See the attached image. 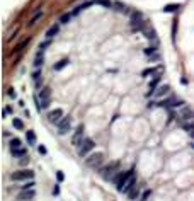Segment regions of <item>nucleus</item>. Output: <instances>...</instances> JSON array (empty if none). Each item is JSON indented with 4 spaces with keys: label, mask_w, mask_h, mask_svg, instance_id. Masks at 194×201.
<instances>
[{
    "label": "nucleus",
    "mask_w": 194,
    "mask_h": 201,
    "mask_svg": "<svg viewBox=\"0 0 194 201\" xmlns=\"http://www.w3.org/2000/svg\"><path fill=\"white\" fill-rule=\"evenodd\" d=\"M117 169H119V162H111V164L104 165V167L99 171V174H101L102 179H106V181H112V177L116 176Z\"/></svg>",
    "instance_id": "f257e3e1"
},
{
    "label": "nucleus",
    "mask_w": 194,
    "mask_h": 201,
    "mask_svg": "<svg viewBox=\"0 0 194 201\" xmlns=\"http://www.w3.org/2000/svg\"><path fill=\"white\" fill-rule=\"evenodd\" d=\"M135 184H136L135 182V174H133V171H129L126 176H124V179L117 184V191L119 193H129V189H131Z\"/></svg>",
    "instance_id": "f03ea898"
},
{
    "label": "nucleus",
    "mask_w": 194,
    "mask_h": 201,
    "mask_svg": "<svg viewBox=\"0 0 194 201\" xmlns=\"http://www.w3.org/2000/svg\"><path fill=\"white\" fill-rule=\"evenodd\" d=\"M102 162H104V153L102 152H94L85 159V165L92 167V169H97L99 165H102Z\"/></svg>",
    "instance_id": "7ed1b4c3"
},
{
    "label": "nucleus",
    "mask_w": 194,
    "mask_h": 201,
    "mask_svg": "<svg viewBox=\"0 0 194 201\" xmlns=\"http://www.w3.org/2000/svg\"><path fill=\"white\" fill-rule=\"evenodd\" d=\"M94 147H96L94 140L85 138V140L80 143V147H78V155H80V157H85V155H89V152L94 150Z\"/></svg>",
    "instance_id": "20e7f679"
},
{
    "label": "nucleus",
    "mask_w": 194,
    "mask_h": 201,
    "mask_svg": "<svg viewBox=\"0 0 194 201\" xmlns=\"http://www.w3.org/2000/svg\"><path fill=\"white\" fill-rule=\"evenodd\" d=\"M34 177V172L29 171V169H24V171H17L14 172L12 176H10V179L12 181H29Z\"/></svg>",
    "instance_id": "39448f33"
},
{
    "label": "nucleus",
    "mask_w": 194,
    "mask_h": 201,
    "mask_svg": "<svg viewBox=\"0 0 194 201\" xmlns=\"http://www.w3.org/2000/svg\"><path fill=\"white\" fill-rule=\"evenodd\" d=\"M49 100H51V91L46 87V89H43V91L39 92V109H44V108H48V106H49Z\"/></svg>",
    "instance_id": "423d86ee"
},
{
    "label": "nucleus",
    "mask_w": 194,
    "mask_h": 201,
    "mask_svg": "<svg viewBox=\"0 0 194 201\" xmlns=\"http://www.w3.org/2000/svg\"><path fill=\"white\" fill-rule=\"evenodd\" d=\"M72 128V118L70 116H63L61 121L58 123V133L60 135H67L68 131Z\"/></svg>",
    "instance_id": "0eeeda50"
},
{
    "label": "nucleus",
    "mask_w": 194,
    "mask_h": 201,
    "mask_svg": "<svg viewBox=\"0 0 194 201\" xmlns=\"http://www.w3.org/2000/svg\"><path fill=\"white\" fill-rule=\"evenodd\" d=\"M85 140L84 138V126L80 124L77 130H75V133H73V138H72V145H75V147H80V143Z\"/></svg>",
    "instance_id": "6e6552de"
},
{
    "label": "nucleus",
    "mask_w": 194,
    "mask_h": 201,
    "mask_svg": "<svg viewBox=\"0 0 194 201\" xmlns=\"http://www.w3.org/2000/svg\"><path fill=\"white\" fill-rule=\"evenodd\" d=\"M61 118H63V111L61 109H53L48 112V121L49 123H56L58 124L60 121H61Z\"/></svg>",
    "instance_id": "1a4fd4ad"
},
{
    "label": "nucleus",
    "mask_w": 194,
    "mask_h": 201,
    "mask_svg": "<svg viewBox=\"0 0 194 201\" xmlns=\"http://www.w3.org/2000/svg\"><path fill=\"white\" fill-rule=\"evenodd\" d=\"M164 72V67H157V68H146V70L141 72V75L143 77H160V73Z\"/></svg>",
    "instance_id": "9d476101"
},
{
    "label": "nucleus",
    "mask_w": 194,
    "mask_h": 201,
    "mask_svg": "<svg viewBox=\"0 0 194 201\" xmlns=\"http://www.w3.org/2000/svg\"><path fill=\"white\" fill-rule=\"evenodd\" d=\"M34 198V189H22V191L17 194V200L19 201H27Z\"/></svg>",
    "instance_id": "9b49d317"
},
{
    "label": "nucleus",
    "mask_w": 194,
    "mask_h": 201,
    "mask_svg": "<svg viewBox=\"0 0 194 201\" xmlns=\"http://www.w3.org/2000/svg\"><path fill=\"white\" fill-rule=\"evenodd\" d=\"M43 61H44V51L39 50L38 55H36V58H34V68H39V67L43 65Z\"/></svg>",
    "instance_id": "f8f14e48"
},
{
    "label": "nucleus",
    "mask_w": 194,
    "mask_h": 201,
    "mask_svg": "<svg viewBox=\"0 0 194 201\" xmlns=\"http://www.w3.org/2000/svg\"><path fill=\"white\" fill-rule=\"evenodd\" d=\"M181 118H182L184 121L194 119V111H193V109H189V108H184V109H182V112H181Z\"/></svg>",
    "instance_id": "ddd939ff"
},
{
    "label": "nucleus",
    "mask_w": 194,
    "mask_h": 201,
    "mask_svg": "<svg viewBox=\"0 0 194 201\" xmlns=\"http://www.w3.org/2000/svg\"><path fill=\"white\" fill-rule=\"evenodd\" d=\"M58 32H60V26H58V24H55V26H51V27L46 31V38H48V39H51V38H55Z\"/></svg>",
    "instance_id": "4468645a"
},
{
    "label": "nucleus",
    "mask_w": 194,
    "mask_h": 201,
    "mask_svg": "<svg viewBox=\"0 0 194 201\" xmlns=\"http://www.w3.org/2000/svg\"><path fill=\"white\" fill-rule=\"evenodd\" d=\"M158 80H160V77H153V80L150 82V85H148V94H146V96L155 94V89H157V85H158Z\"/></svg>",
    "instance_id": "2eb2a0df"
},
{
    "label": "nucleus",
    "mask_w": 194,
    "mask_h": 201,
    "mask_svg": "<svg viewBox=\"0 0 194 201\" xmlns=\"http://www.w3.org/2000/svg\"><path fill=\"white\" fill-rule=\"evenodd\" d=\"M169 91H170V87H169V85H160V87L155 91V96H157V97H162V96H165Z\"/></svg>",
    "instance_id": "dca6fc26"
},
{
    "label": "nucleus",
    "mask_w": 194,
    "mask_h": 201,
    "mask_svg": "<svg viewBox=\"0 0 194 201\" xmlns=\"http://www.w3.org/2000/svg\"><path fill=\"white\" fill-rule=\"evenodd\" d=\"M41 17H43V10H38V12H36V14H34V15L29 19V22H27V24H29V26H32V24H36V22L41 19Z\"/></svg>",
    "instance_id": "f3484780"
},
{
    "label": "nucleus",
    "mask_w": 194,
    "mask_h": 201,
    "mask_svg": "<svg viewBox=\"0 0 194 201\" xmlns=\"http://www.w3.org/2000/svg\"><path fill=\"white\" fill-rule=\"evenodd\" d=\"M94 4H96V5H104V7H107V9L114 7V4H112L111 0H94Z\"/></svg>",
    "instance_id": "a211bd4d"
},
{
    "label": "nucleus",
    "mask_w": 194,
    "mask_h": 201,
    "mask_svg": "<svg viewBox=\"0 0 194 201\" xmlns=\"http://www.w3.org/2000/svg\"><path fill=\"white\" fill-rule=\"evenodd\" d=\"M126 174H128V172H117L116 176L112 177V182H114V184H116V186H117L119 182H121V181H123V179H124V176H126Z\"/></svg>",
    "instance_id": "6ab92c4d"
},
{
    "label": "nucleus",
    "mask_w": 194,
    "mask_h": 201,
    "mask_svg": "<svg viewBox=\"0 0 194 201\" xmlns=\"http://www.w3.org/2000/svg\"><path fill=\"white\" fill-rule=\"evenodd\" d=\"M181 9V5H177V4H169V5H165L164 7V12H175V10Z\"/></svg>",
    "instance_id": "aec40b11"
},
{
    "label": "nucleus",
    "mask_w": 194,
    "mask_h": 201,
    "mask_svg": "<svg viewBox=\"0 0 194 201\" xmlns=\"http://www.w3.org/2000/svg\"><path fill=\"white\" fill-rule=\"evenodd\" d=\"M72 19H73V12H68V14H63V15H61L60 22H61V24H67V22H70Z\"/></svg>",
    "instance_id": "412c9836"
},
{
    "label": "nucleus",
    "mask_w": 194,
    "mask_h": 201,
    "mask_svg": "<svg viewBox=\"0 0 194 201\" xmlns=\"http://www.w3.org/2000/svg\"><path fill=\"white\" fill-rule=\"evenodd\" d=\"M138 193H140V188H138V184H135V186L129 189V193H128V194H129V198H131V200H135L136 196H138Z\"/></svg>",
    "instance_id": "4be33fe9"
},
{
    "label": "nucleus",
    "mask_w": 194,
    "mask_h": 201,
    "mask_svg": "<svg viewBox=\"0 0 194 201\" xmlns=\"http://www.w3.org/2000/svg\"><path fill=\"white\" fill-rule=\"evenodd\" d=\"M67 65H68V60H67V58H63V60H60L58 63L55 65V70H61V68H65Z\"/></svg>",
    "instance_id": "5701e85b"
},
{
    "label": "nucleus",
    "mask_w": 194,
    "mask_h": 201,
    "mask_svg": "<svg viewBox=\"0 0 194 201\" xmlns=\"http://www.w3.org/2000/svg\"><path fill=\"white\" fill-rule=\"evenodd\" d=\"M27 141H29V145H34L36 143V135H34V131H27Z\"/></svg>",
    "instance_id": "b1692460"
},
{
    "label": "nucleus",
    "mask_w": 194,
    "mask_h": 201,
    "mask_svg": "<svg viewBox=\"0 0 194 201\" xmlns=\"http://www.w3.org/2000/svg\"><path fill=\"white\" fill-rule=\"evenodd\" d=\"M12 153H14L15 157H24V155H26V148H22V147H20V148H15V150H12Z\"/></svg>",
    "instance_id": "393cba45"
},
{
    "label": "nucleus",
    "mask_w": 194,
    "mask_h": 201,
    "mask_svg": "<svg viewBox=\"0 0 194 201\" xmlns=\"http://www.w3.org/2000/svg\"><path fill=\"white\" fill-rule=\"evenodd\" d=\"M20 147H22V143H20V140H17V138L10 141V148H12V150H15V148H20Z\"/></svg>",
    "instance_id": "a878e982"
},
{
    "label": "nucleus",
    "mask_w": 194,
    "mask_h": 201,
    "mask_svg": "<svg viewBox=\"0 0 194 201\" xmlns=\"http://www.w3.org/2000/svg\"><path fill=\"white\" fill-rule=\"evenodd\" d=\"M39 77H41V73H39V68H36V72L32 73V82H34L36 85H39Z\"/></svg>",
    "instance_id": "bb28decb"
},
{
    "label": "nucleus",
    "mask_w": 194,
    "mask_h": 201,
    "mask_svg": "<svg viewBox=\"0 0 194 201\" xmlns=\"http://www.w3.org/2000/svg\"><path fill=\"white\" fill-rule=\"evenodd\" d=\"M14 126H15L17 130H22V128H24V123H22L19 118H14Z\"/></svg>",
    "instance_id": "cd10ccee"
},
{
    "label": "nucleus",
    "mask_w": 194,
    "mask_h": 201,
    "mask_svg": "<svg viewBox=\"0 0 194 201\" xmlns=\"http://www.w3.org/2000/svg\"><path fill=\"white\" fill-rule=\"evenodd\" d=\"M145 34H146V38H148V39H155V31H153V29H152V31L148 29Z\"/></svg>",
    "instance_id": "c85d7f7f"
},
{
    "label": "nucleus",
    "mask_w": 194,
    "mask_h": 201,
    "mask_svg": "<svg viewBox=\"0 0 194 201\" xmlns=\"http://www.w3.org/2000/svg\"><path fill=\"white\" fill-rule=\"evenodd\" d=\"M32 186H34V181H29L22 186V189H32Z\"/></svg>",
    "instance_id": "c756f323"
},
{
    "label": "nucleus",
    "mask_w": 194,
    "mask_h": 201,
    "mask_svg": "<svg viewBox=\"0 0 194 201\" xmlns=\"http://www.w3.org/2000/svg\"><path fill=\"white\" fill-rule=\"evenodd\" d=\"M48 44H49V39L48 41H44V43H41V44H39V50H46V48H48Z\"/></svg>",
    "instance_id": "7c9ffc66"
},
{
    "label": "nucleus",
    "mask_w": 194,
    "mask_h": 201,
    "mask_svg": "<svg viewBox=\"0 0 194 201\" xmlns=\"http://www.w3.org/2000/svg\"><path fill=\"white\" fill-rule=\"evenodd\" d=\"M157 51V48H145V55H153Z\"/></svg>",
    "instance_id": "2f4dec72"
},
{
    "label": "nucleus",
    "mask_w": 194,
    "mask_h": 201,
    "mask_svg": "<svg viewBox=\"0 0 194 201\" xmlns=\"http://www.w3.org/2000/svg\"><path fill=\"white\" fill-rule=\"evenodd\" d=\"M7 94H9L10 99H14V97H15V92H14V89H9V92H7Z\"/></svg>",
    "instance_id": "473e14b6"
},
{
    "label": "nucleus",
    "mask_w": 194,
    "mask_h": 201,
    "mask_svg": "<svg viewBox=\"0 0 194 201\" xmlns=\"http://www.w3.org/2000/svg\"><path fill=\"white\" fill-rule=\"evenodd\" d=\"M27 162H29V159H26V155H24V157H22V160H20V165H26Z\"/></svg>",
    "instance_id": "72a5a7b5"
},
{
    "label": "nucleus",
    "mask_w": 194,
    "mask_h": 201,
    "mask_svg": "<svg viewBox=\"0 0 194 201\" xmlns=\"http://www.w3.org/2000/svg\"><path fill=\"white\" fill-rule=\"evenodd\" d=\"M38 150H39V153H43V155H44V153H46V148H44V147H39Z\"/></svg>",
    "instance_id": "f704fd0d"
},
{
    "label": "nucleus",
    "mask_w": 194,
    "mask_h": 201,
    "mask_svg": "<svg viewBox=\"0 0 194 201\" xmlns=\"http://www.w3.org/2000/svg\"><path fill=\"white\" fill-rule=\"evenodd\" d=\"M58 181H63V172H58Z\"/></svg>",
    "instance_id": "c9c22d12"
},
{
    "label": "nucleus",
    "mask_w": 194,
    "mask_h": 201,
    "mask_svg": "<svg viewBox=\"0 0 194 201\" xmlns=\"http://www.w3.org/2000/svg\"><path fill=\"white\" fill-rule=\"evenodd\" d=\"M193 148H194V143H193Z\"/></svg>",
    "instance_id": "e433bc0d"
}]
</instances>
